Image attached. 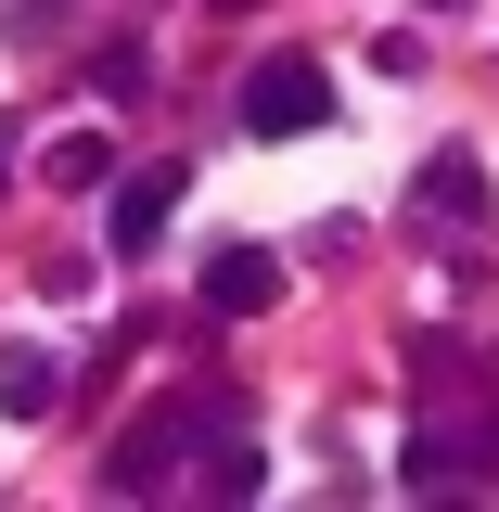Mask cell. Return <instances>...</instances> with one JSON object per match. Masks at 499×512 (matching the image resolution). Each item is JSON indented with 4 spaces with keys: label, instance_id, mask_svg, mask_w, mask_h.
I'll return each mask as SVG.
<instances>
[{
    "label": "cell",
    "instance_id": "cell-1",
    "mask_svg": "<svg viewBox=\"0 0 499 512\" xmlns=\"http://www.w3.org/2000/svg\"><path fill=\"white\" fill-rule=\"evenodd\" d=\"M218 436H244V397H231V384H205V397H167L154 423H128V436H116L103 487H116V500H154V487L180 474L192 448H218Z\"/></svg>",
    "mask_w": 499,
    "mask_h": 512
},
{
    "label": "cell",
    "instance_id": "cell-2",
    "mask_svg": "<svg viewBox=\"0 0 499 512\" xmlns=\"http://www.w3.org/2000/svg\"><path fill=\"white\" fill-rule=\"evenodd\" d=\"M244 128H256V141H308V128H333V77H320L308 52H269L244 77Z\"/></svg>",
    "mask_w": 499,
    "mask_h": 512
},
{
    "label": "cell",
    "instance_id": "cell-3",
    "mask_svg": "<svg viewBox=\"0 0 499 512\" xmlns=\"http://www.w3.org/2000/svg\"><path fill=\"white\" fill-rule=\"evenodd\" d=\"M397 487H410V500H474V487H499V436H448V423H423L410 461H397Z\"/></svg>",
    "mask_w": 499,
    "mask_h": 512
},
{
    "label": "cell",
    "instance_id": "cell-4",
    "mask_svg": "<svg viewBox=\"0 0 499 512\" xmlns=\"http://www.w3.org/2000/svg\"><path fill=\"white\" fill-rule=\"evenodd\" d=\"M410 205H423L436 231H487V218H499V180H487V154H474V141H448V154H423Z\"/></svg>",
    "mask_w": 499,
    "mask_h": 512
},
{
    "label": "cell",
    "instance_id": "cell-5",
    "mask_svg": "<svg viewBox=\"0 0 499 512\" xmlns=\"http://www.w3.org/2000/svg\"><path fill=\"white\" fill-rule=\"evenodd\" d=\"M116 205H103V244L116 256H154L167 244V218H180V192H192V167H141V180H103Z\"/></svg>",
    "mask_w": 499,
    "mask_h": 512
},
{
    "label": "cell",
    "instance_id": "cell-6",
    "mask_svg": "<svg viewBox=\"0 0 499 512\" xmlns=\"http://www.w3.org/2000/svg\"><path fill=\"white\" fill-rule=\"evenodd\" d=\"M205 308H218V320L282 308V256H269V244H218V256H205Z\"/></svg>",
    "mask_w": 499,
    "mask_h": 512
},
{
    "label": "cell",
    "instance_id": "cell-7",
    "mask_svg": "<svg viewBox=\"0 0 499 512\" xmlns=\"http://www.w3.org/2000/svg\"><path fill=\"white\" fill-rule=\"evenodd\" d=\"M39 180L52 192H103L116 180V141H103V128H64V141H39Z\"/></svg>",
    "mask_w": 499,
    "mask_h": 512
},
{
    "label": "cell",
    "instance_id": "cell-8",
    "mask_svg": "<svg viewBox=\"0 0 499 512\" xmlns=\"http://www.w3.org/2000/svg\"><path fill=\"white\" fill-rule=\"evenodd\" d=\"M0 410H13V423H52V410H64V384H52L39 346H0Z\"/></svg>",
    "mask_w": 499,
    "mask_h": 512
},
{
    "label": "cell",
    "instance_id": "cell-9",
    "mask_svg": "<svg viewBox=\"0 0 499 512\" xmlns=\"http://www.w3.org/2000/svg\"><path fill=\"white\" fill-rule=\"evenodd\" d=\"M256 487H269V461H256L244 436H218V448H205V500H256Z\"/></svg>",
    "mask_w": 499,
    "mask_h": 512
},
{
    "label": "cell",
    "instance_id": "cell-10",
    "mask_svg": "<svg viewBox=\"0 0 499 512\" xmlns=\"http://www.w3.org/2000/svg\"><path fill=\"white\" fill-rule=\"evenodd\" d=\"M103 103H154V52H103Z\"/></svg>",
    "mask_w": 499,
    "mask_h": 512
},
{
    "label": "cell",
    "instance_id": "cell-11",
    "mask_svg": "<svg viewBox=\"0 0 499 512\" xmlns=\"http://www.w3.org/2000/svg\"><path fill=\"white\" fill-rule=\"evenodd\" d=\"M423 13H461V0H423Z\"/></svg>",
    "mask_w": 499,
    "mask_h": 512
},
{
    "label": "cell",
    "instance_id": "cell-12",
    "mask_svg": "<svg viewBox=\"0 0 499 512\" xmlns=\"http://www.w3.org/2000/svg\"><path fill=\"white\" fill-rule=\"evenodd\" d=\"M231 13H244V0H231Z\"/></svg>",
    "mask_w": 499,
    "mask_h": 512
}]
</instances>
